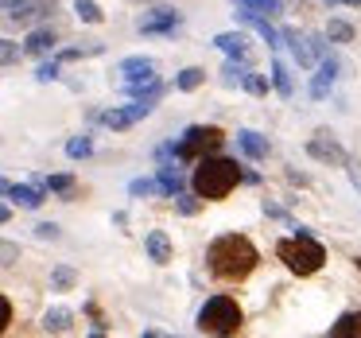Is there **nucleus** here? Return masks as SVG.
I'll return each instance as SVG.
<instances>
[{
    "label": "nucleus",
    "instance_id": "nucleus-25",
    "mask_svg": "<svg viewBox=\"0 0 361 338\" xmlns=\"http://www.w3.org/2000/svg\"><path fill=\"white\" fill-rule=\"evenodd\" d=\"M241 86L249 90V94H257V97H264V94H268V78H264V74H252V71H245Z\"/></svg>",
    "mask_w": 361,
    "mask_h": 338
},
{
    "label": "nucleus",
    "instance_id": "nucleus-35",
    "mask_svg": "<svg viewBox=\"0 0 361 338\" xmlns=\"http://www.w3.org/2000/svg\"><path fill=\"white\" fill-rule=\"evenodd\" d=\"M8 322H12V303H8L4 296H0V330L8 327Z\"/></svg>",
    "mask_w": 361,
    "mask_h": 338
},
{
    "label": "nucleus",
    "instance_id": "nucleus-19",
    "mask_svg": "<svg viewBox=\"0 0 361 338\" xmlns=\"http://www.w3.org/2000/svg\"><path fill=\"white\" fill-rule=\"evenodd\" d=\"M71 319H74V315L66 311V307H55V311H47V319H43V330H51V334L71 330Z\"/></svg>",
    "mask_w": 361,
    "mask_h": 338
},
{
    "label": "nucleus",
    "instance_id": "nucleus-4",
    "mask_svg": "<svg viewBox=\"0 0 361 338\" xmlns=\"http://www.w3.org/2000/svg\"><path fill=\"white\" fill-rule=\"evenodd\" d=\"M198 330L202 334H237L241 330V307L229 296L206 299V307L198 311Z\"/></svg>",
    "mask_w": 361,
    "mask_h": 338
},
{
    "label": "nucleus",
    "instance_id": "nucleus-10",
    "mask_svg": "<svg viewBox=\"0 0 361 338\" xmlns=\"http://www.w3.org/2000/svg\"><path fill=\"white\" fill-rule=\"evenodd\" d=\"M237 20H241L245 28H252V32H257L260 40H264L268 47H272V51L280 47V32H276V28L268 24V16H260V12H252V8H241V12H237Z\"/></svg>",
    "mask_w": 361,
    "mask_h": 338
},
{
    "label": "nucleus",
    "instance_id": "nucleus-15",
    "mask_svg": "<svg viewBox=\"0 0 361 338\" xmlns=\"http://www.w3.org/2000/svg\"><path fill=\"white\" fill-rule=\"evenodd\" d=\"M148 257L156 260V265H167V260H171V241H167L164 229H152L148 234Z\"/></svg>",
    "mask_w": 361,
    "mask_h": 338
},
{
    "label": "nucleus",
    "instance_id": "nucleus-17",
    "mask_svg": "<svg viewBox=\"0 0 361 338\" xmlns=\"http://www.w3.org/2000/svg\"><path fill=\"white\" fill-rule=\"evenodd\" d=\"M330 334H334V338H353V334H361V311H345L342 319L330 327Z\"/></svg>",
    "mask_w": 361,
    "mask_h": 338
},
{
    "label": "nucleus",
    "instance_id": "nucleus-32",
    "mask_svg": "<svg viewBox=\"0 0 361 338\" xmlns=\"http://www.w3.org/2000/svg\"><path fill=\"white\" fill-rule=\"evenodd\" d=\"M43 187H51V191H59V195H66V191L74 187V179H71V175H51V179L43 183Z\"/></svg>",
    "mask_w": 361,
    "mask_h": 338
},
{
    "label": "nucleus",
    "instance_id": "nucleus-18",
    "mask_svg": "<svg viewBox=\"0 0 361 338\" xmlns=\"http://www.w3.org/2000/svg\"><path fill=\"white\" fill-rule=\"evenodd\" d=\"M51 43H55V32H32L27 35V43H24V55H43V51H51Z\"/></svg>",
    "mask_w": 361,
    "mask_h": 338
},
{
    "label": "nucleus",
    "instance_id": "nucleus-37",
    "mask_svg": "<svg viewBox=\"0 0 361 338\" xmlns=\"http://www.w3.org/2000/svg\"><path fill=\"white\" fill-rule=\"evenodd\" d=\"M55 284H59V288H71V284H74V272H71V268H59V272H55Z\"/></svg>",
    "mask_w": 361,
    "mask_h": 338
},
{
    "label": "nucleus",
    "instance_id": "nucleus-29",
    "mask_svg": "<svg viewBox=\"0 0 361 338\" xmlns=\"http://www.w3.org/2000/svg\"><path fill=\"white\" fill-rule=\"evenodd\" d=\"M175 206H179V214H187V218H190V214H198V206H202V203H198L195 195H175Z\"/></svg>",
    "mask_w": 361,
    "mask_h": 338
},
{
    "label": "nucleus",
    "instance_id": "nucleus-34",
    "mask_svg": "<svg viewBox=\"0 0 361 338\" xmlns=\"http://www.w3.org/2000/svg\"><path fill=\"white\" fill-rule=\"evenodd\" d=\"M35 78H39V82H55L59 78V63H43L39 71H35Z\"/></svg>",
    "mask_w": 361,
    "mask_h": 338
},
{
    "label": "nucleus",
    "instance_id": "nucleus-21",
    "mask_svg": "<svg viewBox=\"0 0 361 338\" xmlns=\"http://www.w3.org/2000/svg\"><path fill=\"white\" fill-rule=\"evenodd\" d=\"M202 82H206V71H202V66H187V71L175 78V90H198Z\"/></svg>",
    "mask_w": 361,
    "mask_h": 338
},
{
    "label": "nucleus",
    "instance_id": "nucleus-2",
    "mask_svg": "<svg viewBox=\"0 0 361 338\" xmlns=\"http://www.w3.org/2000/svg\"><path fill=\"white\" fill-rule=\"evenodd\" d=\"M195 195L206 198V203H218V198H226L229 191L241 183V167H237V159H221V156H202L195 167Z\"/></svg>",
    "mask_w": 361,
    "mask_h": 338
},
{
    "label": "nucleus",
    "instance_id": "nucleus-13",
    "mask_svg": "<svg viewBox=\"0 0 361 338\" xmlns=\"http://www.w3.org/2000/svg\"><path fill=\"white\" fill-rule=\"evenodd\" d=\"M237 144H241V152L249 159H264L268 156V140L260 133H252V128H241V133H237Z\"/></svg>",
    "mask_w": 361,
    "mask_h": 338
},
{
    "label": "nucleus",
    "instance_id": "nucleus-26",
    "mask_svg": "<svg viewBox=\"0 0 361 338\" xmlns=\"http://www.w3.org/2000/svg\"><path fill=\"white\" fill-rule=\"evenodd\" d=\"M241 78H245L241 59H229V63H226V71H221V82H226V86H241Z\"/></svg>",
    "mask_w": 361,
    "mask_h": 338
},
{
    "label": "nucleus",
    "instance_id": "nucleus-11",
    "mask_svg": "<svg viewBox=\"0 0 361 338\" xmlns=\"http://www.w3.org/2000/svg\"><path fill=\"white\" fill-rule=\"evenodd\" d=\"M55 8V0H8L4 4V12H8L12 20H32V16H43V12Z\"/></svg>",
    "mask_w": 361,
    "mask_h": 338
},
{
    "label": "nucleus",
    "instance_id": "nucleus-30",
    "mask_svg": "<svg viewBox=\"0 0 361 338\" xmlns=\"http://www.w3.org/2000/svg\"><path fill=\"white\" fill-rule=\"evenodd\" d=\"M156 191H159V183H152V179H136V183H128V195H136V198H140V195H156Z\"/></svg>",
    "mask_w": 361,
    "mask_h": 338
},
{
    "label": "nucleus",
    "instance_id": "nucleus-8",
    "mask_svg": "<svg viewBox=\"0 0 361 338\" xmlns=\"http://www.w3.org/2000/svg\"><path fill=\"white\" fill-rule=\"evenodd\" d=\"M307 152H311L314 159H322V164H345V148L338 140H330V133H314L311 140H307Z\"/></svg>",
    "mask_w": 361,
    "mask_h": 338
},
{
    "label": "nucleus",
    "instance_id": "nucleus-28",
    "mask_svg": "<svg viewBox=\"0 0 361 338\" xmlns=\"http://www.w3.org/2000/svg\"><path fill=\"white\" fill-rule=\"evenodd\" d=\"M90 152H94L90 136H74V140L66 144V156H71V159H82V156H90Z\"/></svg>",
    "mask_w": 361,
    "mask_h": 338
},
{
    "label": "nucleus",
    "instance_id": "nucleus-12",
    "mask_svg": "<svg viewBox=\"0 0 361 338\" xmlns=\"http://www.w3.org/2000/svg\"><path fill=\"white\" fill-rule=\"evenodd\" d=\"M121 74H125V82H148V78H156V63L152 59H125Z\"/></svg>",
    "mask_w": 361,
    "mask_h": 338
},
{
    "label": "nucleus",
    "instance_id": "nucleus-16",
    "mask_svg": "<svg viewBox=\"0 0 361 338\" xmlns=\"http://www.w3.org/2000/svg\"><path fill=\"white\" fill-rule=\"evenodd\" d=\"M8 198H16V206H24V210H35V206H43V187H16L12 183Z\"/></svg>",
    "mask_w": 361,
    "mask_h": 338
},
{
    "label": "nucleus",
    "instance_id": "nucleus-36",
    "mask_svg": "<svg viewBox=\"0 0 361 338\" xmlns=\"http://www.w3.org/2000/svg\"><path fill=\"white\" fill-rule=\"evenodd\" d=\"M345 167H350V179H353V187L361 191V159H345Z\"/></svg>",
    "mask_w": 361,
    "mask_h": 338
},
{
    "label": "nucleus",
    "instance_id": "nucleus-41",
    "mask_svg": "<svg viewBox=\"0 0 361 338\" xmlns=\"http://www.w3.org/2000/svg\"><path fill=\"white\" fill-rule=\"evenodd\" d=\"M342 4H361V0H342Z\"/></svg>",
    "mask_w": 361,
    "mask_h": 338
},
{
    "label": "nucleus",
    "instance_id": "nucleus-27",
    "mask_svg": "<svg viewBox=\"0 0 361 338\" xmlns=\"http://www.w3.org/2000/svg\"><path fill=\"white\" fill-rule=\"evenodd\" d=\"M326 40H334V43H350V40H353V28H350V24H342V20H330Z\"/></svg>",
    "mask_w": 361,
    "mask_h": 338
},
{
    "label": "nucleus",
    "instance_id": "nucleus-1",
    "mask_svg": "<svg viewBox=\"0 0 361 338\" xmlns=\"http://www.w3.org/2000/svg\"><path fill=\"white\" fill-rule=\"evenodd\" d=\"M257 249H252L249 237L241 234H226L210 245V272L221 280H245V276L257 268Z\"/></svg>",
    "mask_w": 361,
    "mask_h": 338
},
{
    "label": "nucleus",
    "instance_id": "nucleus-20",
    "mask_svg": "<svg viewBox=\"0 0 361 338\" xmlns=\"http://www.w3.org/2000/svg\"><path fill=\"white\" fill-rule=\"evenodd\" d=\"M183 191V179H179V171L175 167H159V195H179Z\"/></svg>",
    "mask_w": 361,
    "mask_h": 338
},
{
    "label": "nucleus",
    "instance_id": "nucleus-24",
    "mask_svg": "<svg viewBox=\"0 0 361 338\" xmlns=\"http://www.w3.org/2000/svg\"><path fill=\"white\" fill-rule=\"evenodd\" d=\"M74 12H78L86 24H102V8H97L94 0H74Z\"/></svg>",
    "mask_w": 361,
    "mask_h": 338
},
{
    "label": "nucleus",
    "instance_id": "nucleus-33",
    "mask_svg": "<svg viewBox=\"0 0 361 338\" xmlns=\"http://www.w3.org/2000/svg\"><path fill=\"white\" fill-rule=\"evenodd\" d=\"M20 257V249L12 241H0V265H12V260Z\"/></svg>",
    "mask_w": 361,
    "mask_h": 338
},
{
    "label": "nucleus",
    "instance_id": "nucleus-31",
    "mask_svg": "<svg viewBox=\"0 0 361 338\" xmlns=\"http://www.w3.org/2000/svg\"><path fill=\"white\" fill-rule=\"evenodd\" d=\"M20 59V47L16 43H8V40H0V66H8V63H16Z\"/></svg>",
    "mask_w": 361,
    "mask_h": 338
},
{
    "label": "nucleus",
    "instance_id": "nucleus-7",
    "mask_svg": "<svg viewBox=\"0 0 361 338\" xmlns=\"http://www.w3.org/2000/svg\"><path fill=\"white\" fill-rule=\"evenodd\" d=\"M179 24H183V16L175 8H156V12H148V16H140L136 28H140L144 35H171Z\"/></svg>",
    "mask_w": 361,
    "mask_h": 338
},
{
    "label": "nucleus",
    "instance_id": "nucleus-6",
    "mask_svg": "<svg viewBox=\"0 0 361 338\" xmlns=\"http://www.w3.org/2000/svg\"><path fill=\"white\" fill-rule=\"evenodd\" d=\"M152 109H156V102H144V97H136V105H125V109L102 113V125H105V128H128V125H136V121H144Z\"/></svg>",
    "mask_w": 361,
    "mask_h": 338
},
{
    "label": "nucleus",
    "instance_id": "nucleus-9",
    "mask_svg": "<svg viewBox=\"0 0 361 338\" xmlns=\"http://www.w3.org/2000/svg\"><path fill=\"white\" fill-rule=\"evenodd\" d=\"M338 71H345V66L338 63L334 55H322V59H319V74H314V82H311V97H314V102H322V97L330 94V86H334Z\"/></svg>",
    "mask_w": 361,
    "mask_h": 338
},
{
    "label": "nucleus",
    "instance_id": "nucleus-23",
    "mask_svg": "<svg viewBox=\"0 0 361 338\" xmlns=\"http://www.w3.org/2000/svg\"><path fill=\"white\" fill-rule=\"evenodd\" d=\"M245 8L260 12V16H276V12H283V0H241Z\"/></svg>",
    "mask_w": 361,
    "mask_h": 338
},
{
    "label": "nucleus",
    "instance_id": "nucleus-40",
    "mask_svg": "<svg viewBox=\"0 0 361 338\" xmlns=\"http://www.w3.org/2000/svg\"><path fill=\"white\" fill-rule=\"evenodd\" d=\"M8 187H12L8 179H0V195H8Z\"/></svg>",
    "mask_w": 361,
    "mask_h": 338
},
{
    "label": "nucleus",
    "instance_id": "nucleus-3",
    "mask_svg": "<svg viewBox=\"0 0 361 338\" xmlns=\"http://www.w3.org/2000/svg\"><path fill=\"white\" fill-rule=\"evenodd\" d=\"M276 253H280V260L291 268V272H299V276L319 272V268H322V260H326V249H322V245L314 241V237L307 234L303 226L295 229V237H288V241H280V245H276Z\"/></svg>",
    "mask_w": 361,
    "mask_h": 338
},
{
    "label": "nucleus",
    "instance_id": "nucleus-14",
    "mask_svg": "<svg viewBox=\"0 0 361 338\" xmlns=\"http://www.w3.org/2000/svg\"><path fill=\"white\" fill-rule=\"evenodd\" d=\"M214 47H221L229 59H245V55H249V40H245L241 32H221L218 40H214Z\"/></svg>",
    "mask_w": 361,
    "mask_h": 338
},
{
    "label": "nucleus",
    "instance_id": "nucleus-5",
    "mask_svg": "<svg viewBox=\"0 0 361 338\" xmlns=\"http://www.w3.org/2000/svg\"><path fill=\"white\" fill-rule=\"evenodd\" d=\"M221 144H226V133H221L218 125H195L183 133L179 144H171L175 148V159H202L210 156V152H218Z\"/></svg>",
    "mask_w": 361,
    "mask_h": 338
},
{
    "label": "nucleus",
    "instance_id": "nucleus-42",
    "mask_svg": "<svg viewBox=\"0 0 361 338\" xmlns=\"http://www.w3.org/2000/svg\"><path fill=\"white\" fill-rule=\"evenodd\" d=\"M357 265H361V260H357Z\"/></svg>",
    "mask_w": 361,
    "mask_h": 338
},
{
    "label": "nucleus",
    "instance_id": "nucleus-39",
    "mask_svg": "<svg viewBox=\"0 0 361 338\" xmlns=\"http://www.w3.org/2000/svg\"><path fill=\"white\" fill-rule=\"evenodd\" d=\"M12 218V210H8V206H4V203H0V226H4V222H8Z\"/></svg>",
    "mask_w": 361,
    "mask_h": 338
},
{
    "label": "nucleus",
    "instance_id": "nucleus-38",
    "mask_svg": "<svg viewBox=\"0 0 361 338\" xmlns=\"http://www.w3.org/2000/svg\"><path fill=\"white\" fill-rule=\"evenodd\" d=\"M35 234L39 237H59V226L55 222H43V226H35Z\"/></svg>",
    "mask_w": 361,
    "mask_h": 338
},
{
    "label": "nucleus",
    "instance_id": "nucleus-22",
    "mask_svg": "<svg viewBox=\"0 0 361 338\" xmlns=\"http://www.w3.org/2000/svg\"><path fill=\"white\" fill-rule=\"evenodd\" d=\"M272 86L280 90V97H291V94H295V90H291V74H288V66H283L280 59L272 63Z\"/></svg>",
    "mask_w": 361,
    "mask_h": 338
}]
</instances>
